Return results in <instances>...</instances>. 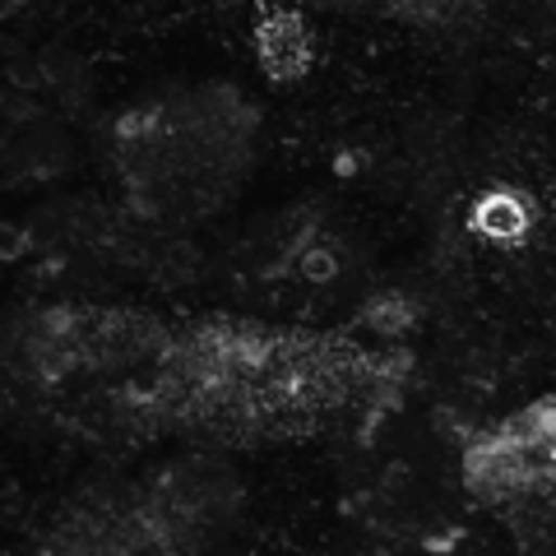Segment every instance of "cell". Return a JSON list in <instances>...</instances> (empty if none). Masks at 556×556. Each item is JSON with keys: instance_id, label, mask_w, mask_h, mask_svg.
Returning <instances> with one entry per match:
<instances>
[{"instance_id": "cell-1", "label": "cell", "mask_w": 556, "mask_h": 556, "mask_svg": "<svg viewBox=\"0 0 556 556\" xmlns=\"http://www.w3.org/2000/svg\"><path fill=\"white\" fill-rule=\"evenodd\" d=\"M255 51L265 75L288 84L302 79L311 70V33L302 24V14H269V20L255 24Z\"/></svg>"}, {"instance_id": "cell-2", "label": "cell", "mask_w": 556, "mask_h": 556, "mask_svg": "<svg viewBox=\"0 0 556 556\" xmlns=\"http://www.w3.org/2000/svg\"><path fill=\"white\" fill-rule=\"evenodd\" d=\"M538 208L525 190H510V186H496L486 190V195L473 204V214H468V228L486 241H501V247H510V241H525L529 228H533Z\"/></svg>"}, {"instance_id": "cell-3", "label": "cell", "mask_w": 556, "mask_h": 556, "mask_svg": "<svg viewBox=\"0 0 556 556\" xmlns=\"http://www.w3.org/2000/svg\"><path fill=\"white\" fill-rule=\"evenodd\" d=\"M367 320L376 334H386V339H394V334H404V329L413 325V306L404 302V298H394V292H386V298H376L371 306H367Z\"/></svg>"}, {"instance_id": "cell-4", "label": "cell", "mask_w": 556, "mask_h": 556, "mask_svg": "<svg viewBox=\"0 0 556 556\" xmlns=\"http://www.w3.org/2000/svg\"><path fill=\"white\" fill-rule=\"evenodd\" d=\"M292 269H298V278H306V283H329V278L339 274V255H334V247H325V241H306V247L292 255Z\"/></svg>"}]
</instances>
